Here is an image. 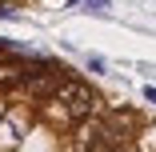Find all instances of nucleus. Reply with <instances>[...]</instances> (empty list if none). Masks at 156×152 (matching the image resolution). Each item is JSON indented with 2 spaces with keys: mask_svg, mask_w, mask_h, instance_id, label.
I'll use <instances>...</instances> for the list:
<instances>
[{
  "mask_svg": "<svg viewBox=\"0 0 156 152\" xmlns=\"http://www.w3.org/2000/svg\"><path fill=\"white\" fill-rule=\"evenodd\" d=\"M48 64H52V60H48ZM32 68V72H28L20 84H24V92H32V96H56V88H60V76L52 72V68Z\"/></svg>",
  "mask_w": 156,
  "mask_h": 152,
  "instance_id": "nucleus-2",
  "label": "nucleus"
},
{
  "mask_svg": "<svg viewBox=\"0 0 156 152\" xmlns=\"http://www.w3.org/2000/svg\"><path fill=\"white\" fill-rule=\"evenodd\" d=\"M60 108L68 112V120H76V124H84V120H96V92H92L88 84L80 80H60L56 96H52Z\"/></svg>",
  "mask_w": 156,
  "mask_h": 152,
  "instance_id": "nucleus-1",
  "label": "nucleus"
},
{
  "mask_svg": "<svg viewBox=\"0 0 156 152\" xmlns=\"http://www.w3.org/2000/svg\"><path fill=\"white\" fill-rule=\"evenodd\" d=\"M84 64H88V72H108L104 56H96V52H84Z\"/></svg>",
  "mask_w": 156,
  "mask_h": 152,
  "instance_id": "nucleus-4",
  "label": "nucleus"
},
{
  "mask_svg": "<svg viewBox=\"0 0 156 152\" xmlns=\"http://www.w3.org/2000/svg\"><path fill=\"white\" fill-rule=\"evenodd\" d=\"M28 72H32V64H0V88H8V84H20Z\"/></svg>",
  "mask_w": 156,
  "mask_h": 152,
  "instance_id": "nucleus-3",
  "label": "nucleus"
}]
</instances>
